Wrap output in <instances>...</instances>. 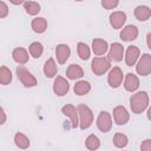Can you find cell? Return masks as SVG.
Masks as SVG:
<instances>
[{
    "instance_id": "obj_20",
    "label": "cell",
    "mask_w": 151,
    "mask_h": 151,
    "mask_svg": "<svg viewBox=\"0 0 151 151\" xmlns=\"http://www.w3.org/2000/svg\"><path fill=\"white\" fill-rule=\"evenodd\" d=\"M133 15L138 21H146L151 18V8L146 5H139L134 8Z\"/></svg>"
},
{
    "instance_id": "obj_12",
    "label": "cell",
    "mask_w": 151,
    "mask_h": 151,
    "mask_svg": "<svg viewBox=\"0 0 151 151\" xmlns=\"http://www.w3.org/2000/svg\"><path fill=\"white\" fill-rule=\"evenodd\" d=\"M139 58H140V50H139L137 46L131 45V46H129V47L126 48L124 60H125V64H126L127 66H130V67L134 66V65L138 63Z\"/></svg>"
},
{
    "instance_id": "obj_32",
    "label": "cell",
    "mask_w": 151,
    "mask_h": 151,
    "mask_svg": "<svg viewBox=\"0 0 151 151\" xmlns=\"http://www.w3.org/2000/svg\"><path fill=\"white\" fill-rule=\"evenodd\" d=\"M8 12H9V9H8V6L6 5V2L0 1V18L1 19L6 18L8 15Z\"/></svg>"
},
{
    "instance_id": "obj_7",
    "label": "cell",
    "mask_w": 151,
    "mask_h": 151,
    "mask_svg": "<svg viewBox=\"0 0 151 151\" xmlns=\"http://www.w3.org/2000/svg\"><path fill=\"white\" fill-rule=\"evenodd\" d=\"M136 72L142 77H146L151 73V54L144 53L136 64Z\"/></svg>"
},
{
    "instance_id": "obj_21",
    "label": "cell",
    "mask_w": 151,
    "mask_h": 151,
    "mask_svg": "<svg viewBox=\"0 0 151 151\" xmlns=\"http://www.w3.org/2000/svg\"><path fill=\"white\" fill-rule=\"evenodd\" d=\"M42 71H44V74L45 77L47 78H54L58 73V66H57V63L54 60V58H48L45 64H44V67H42Z\"/></svg>"
},
{
    "instance_id": "obj_22",
    "label": "cell",
    "mask_w": 151,
    "mask_h": 151,
    "mask_svg": "<svg viewBox=\"0 0 151 151\" xmlns=\"http://www.w3.org/2000/svg\"><path fill=\"white\" fill-rule=\"evenodd\" d=\"M31 28L38 34H42L47 29V20L42 17H37L31 21Z\"/></svg>"
},
{
    "instance_id": "obj_9",
    "label": "cell",
    "mask_w": 151,
    "mask_h": 151,
    "mask_svg": "<svg viewBox=\"0 0 151 151\" xmlns=\"http://www.w3.org/2000/svg\"><path fill=\"white\" fill-rule=\"evenodd\" d=\"M61 112L64 116L68 117L70 123H71V127L72 129H77L79 127V116H78V110L74 105L72 104H66L61 107Z\"/></svg>"
},
{
    "instance_id": "obj_17",
    "label": "cell",
    "mask_w": 151,
    "mask_h": 151,
    "mask_svg": "<svg viewBox=\"0 0 151 151\" xmlns=\"http://www.w3.org/2000/svg\"><path fill=\"white\" fill-rule=\"evenodd\" d=\"M139 87V78L134 73H127L124 78V88L127 92H136Z\"/></svg>"
},
{
    "instance_id": "obj_27",
    "label": "cell",
    "mask_w": 151,
    "mask_h": 151,
    "mask_svg": "<svg viewBox=\"0 0 151 151\" xmlns=\"http://www.w3.org/2000/svg\"><path fill=\"white\" fill-rule=\"evenodd\" d=\"M28 53H29V55L32 58H35V59L40 58L42 55V53H44V46H42V44L39 42V41H33L29 45V47H28Z\"/></svg>"
},
{
    "instance_id": "obj_1",
    "label": "cell",
    "mask_w": 151,
    "mask_h": 151,
    "mask_svg": "<svg viewBox=\"0 0 151 151\" xmlns=\"http://www.w3.org/2000/svg\"><path fill=\"white\" fill-rule=\"evenodd\" d=\"M149 106V94L146 91H138L130 97V109L132 113L140 114Z\"/></svg>"
},
{
    "instance_id": "obj_36",
    "label": "cell",
    "mask_w": 151,
    "mask_h": 151,
    "mask_svg": "<svg viewBox=\"0 0 151 151\" xmlns=\"http://www.w3.org/2000/svg\"><path fill=\"white\" fill-rule=\"evenodd\" d=\"M146 117H147V119L151 122V106L147 109V111H146Z\"/></svg>"
},
{
    "instance_id": "obj_34",
    "label": "cell",
    "mask_w": 151,
    "mask_h": 151,
    "mask_svg": "<svg viewBox=\"0 0 151 151\" xmlns=\"http://www.w3.org/2000/svg\"><path fill=\"white\" fill-rule=\"evenodd\" d=\"M0 112H1V122H0V124L1 125H4L5 123H6V112H5V109L1 106V109H0Z\"/></svg>"
},
{
    "instance_id": "obj_35",
    "label": "cell",
    "mask_w": 151,
    "mask_h": 151,
    "mask_svg": "<svg viewBox=\"0 0 151 151\" xmlns=\"http://www.w3.org/2000/svg\"><path fill=\"white\" fill-rule=\"evenodd\" d=\"M146 45L151 50V33H147L146 34Z\"/></svg>"
},
{
    "instance_id": "obj_4",
    "label": "cell",
    "mask_w": 151,
    "mask_h": 151,
    "mask_svg": "<svg viewBox=\"0 0 151 151\" xmlns=\"http://www.w3.org/2000/svg\"><path fill=\"white\" fill-rule=\"evenodd\" d=\"M91 70L96 76H103L111 70V61L107 57H94L91 61Z\"/></svg>"
},
{
    "instance_id": "obj_16",
    "label": "cell",
    "mask_w": 151,
    "mask_h": 151,
    "mask_svg": "<svg viewBox=\"0 0 151 151\" xmlns=\"http://www.w3.org/2000/svg\"><path fill=\"white\" fill-rule=\"evenodd\" d=\"M91 47H92V52L96 55H104L110 48L109 42L106 40L101 39V38H94L92 40V46Z\"/></svg>"
},
{
    "instance_id": "obj_13",
    "label": "cell",
    "mask_w": 151,
    "mask_h": 151,
    "mask_svg": "<svg viewBox=\"0 0 151 151\" xmlns=\"http://www.w3.org/2000/svg\"><path fill=\"white\" fill-rule=\"evenodd\" d=\"M109 22L113 29H119L124 27L126 22V13L123 11H116L112 12L109 17Z\"/></svg>"
},
{
    "instance_id": "obj_31",
    "label": "cell",
    "mask_w": 151,
    "mask_h": 151,
    "mask_svg": "<svg viewBox=\"0 0 151 151\" xmlns=\"http://www.w3.org/2000/svg\"><path fill=\"white\" fill-rule=\"evenodd\" d=\"M100 4L105 9H113L119 5V1L118 0H101Z\"/></svg>"
},
{
    "instance_id": "obj_5",
    "label": "cell",
    "mask_w": 151,
    "mask_h": 151,
    "mask_svg": "<svg viewBox=\"0 0 151 151\" xmlns=\"http://www.w3.org/2000/svg\"><path fill=\"white\" fill-rule=\"evenodd\" d=\"M112 124H113L112 114L107 111H100L96 120V125L98 130L103 133H106L112 129Z\"/></svg>"
},
{
    "instance_id": "obj_8",
    "label": "cell",
    "mask_w": 151,
    "mask_h": 151,
    "mask_svg": "<svg viewBox=\"0 0 151 151\" xmlns=\"http://www.w3.org/2000/svg\"><path fill=\"white\" fill-rule=\"evenodd\" d=\"M112 118H113V122L118 125V126H123L125 125L129 119H130V113L129 111L126 110L125 106L123 105H117L113 111H112Z\"/></svg>"
},
{
    "instance_id": "obj_3",
    "label": "cell",
    "mask_w": 151,
    "mask_h": 151,
    "mask_svg": "<svg viewBox=\"0 0 151 151\" xmlns=\"http://www.w3.org/2000/svg\"><path fill=\"white\" fill-rule=\"evenodd\" d=\"M15 74H17V78L19 79V81L25 87L31 88V87L37 86V84H38V80L33 76V73L29 70H27L26 67H24V66H18L15 68Z\"/></svg>"
},
{
    "instance_id": "obj_6",
    "label": "cell",
    "mask_w": 151,
    "mask_h": 151,
    "mask_svg": "<svg viewBox=\"0 0 151 151\" xmlns=\"http://www.w3.org/2000/svg\"><path fill=\"white\" fill-rule=\"evenodd\" d=\"M124 73L119 66H113L107 76V83L112 88H118L124 83Z\"/></svg>"
},
{
    "instance_id": "obj_2",
    "label": "cell",
    "mask_w": 151,
    "mask_h": 151,
    "mask_svg": "<svg viewBox=\"0 0 151 151\" xmlns=\"http://www.w3.org/2000/svg\"><path fill=\"white\" fill-rule=\"evenodd\" d=\"M78 116H79V129L87 130L93 123V112L86 104H79L77 106Z\"/></svg>"
},
{
    "instance_id": "obj_18",
    "label": "cell",
    "mask_w": 151,
    "mask_h": 151,
    "mask_svg": "<svg viewBox=\"0 0 151 151\" xmlns=\"http://www.w3.org/2000/svg\"><path fill=\"white\" fill-rule=\"evenodd\" d=\"M12 58L13 60L19 64V65H24L28 61L29 59V53L26 48L24 47H15L13 51H12Z\"/></svg>"
},
{
    "instance_id": "obj_29",
    "label": "cell",
    "mask_w": 151,
    "mask_h": 151,
    "mask_svg": "<svg viewBox=\"0 0 151 151\" xmlns=\"http://www.w3.org/2000/svg\"><path fill=\"white\" fill-rule=\"evenodd\" d=\"M113 145L118 149H124L129 144V138L126 134L122 133V132H117L114 136H113Z\"/></svg>"
},
{
    "instance_id": "obj_14",
    "label": "cell",
    "mask_w": 151,
    "mask_h": 151,
    "mask_svg": "<svg viewBox=\"0 0 151 151\" xmlns=\"http://www.w3.org/2000/svg\"><path fill=\"white\" fill-rule=\"evenodd\" d=\"M138 27L134 26V25H127L125 27L122 28L120 33H119V38L123 40V41H133L137 39L138 37Z\"/></svg>"
},
{
    "instance_id": "obj_28",
    "label": "cell",
    "mask_w": 151,
    "mask_h": 151,
    "mask_svg": "<svg viewBox=\"0 0 151 151\" xmlns=\"http://www.w3.org/2000/svg\"><path fill=\"white\" fill-rule=\"evenodd\" d=\"M12 79H13L12 71L7 66L2 65L0 67V84L1 85H8L12 83Z\"/></svg>"
},
{
    "instance_id": "obj_26",
    "label": "cell",
    "mask_w": 151,
    "mask_h": 151,
    "mask_svg": "<svg viewBox=\"0 0 151 151\" xmlns=\"http://www.w3.org/2000/svg\"><path fill=\"white\" fill-rule=\"evenodd\" d=\"M85 146L90 151H96V150H98L100 147V139L96 134L91 133L85 139Z\"/></svg>"
},
{
    "instance_id": "obj_15",
    "label": "cell",
    "mask_w": 151,
    "mask_h": 151,
    "mask_svg": "<svg viewBox=\"0 0 151 151\" xmlns=\"http://www.w3.org/2000/svg\"><path fill=\"white\" fill-rule=\"evenodd\" d=\"M70 55H71V48H70L68 45H66V44L57 45V47H55V58H57L58 64L64 65L68 60Z\"/></svg>"
},
{
    "instance_id": "obj_11",
    "label": "cell",
    "mask_w": 151,
    "mask_h": 151,
    "mask_svg": "<svg viewBox=\"0 0 151 151\" xmlns=\"http://www.w3.org/2000/svg\"><path fill=\"white\" fill-rule=\"evenodd\" d=\"M124 57H125L124 46L120 42H113V44H111V46L109 48V55H107V58L110 59V61L119 63V61L123 60Z\"/></svg>"
},
{
    "instance_id": "obj_30",
    "label": "cell",
    "mask_w": 151,
    "mask_h": 151,
    "mask_svg": "<svg viewBox=\"0 0 151 151\" xmlns=\"http://www.w3.org/2000/svg\"><path fill=\"white\" fill-rule=\"evenodd\" d=\"M24 8H25V12L28 15H38L39 12L41 11L40 9V5L38 2H35V1H25Z\"/></svg>"
},
{
    "instance_id": "obj_10",
    "label": "cell",
    "mask_w": 151,
    "mask_h": 151,
    "mask_svg": "<svg viewBox=\"0 0 151 151\" xmlns=\"http://www.w3.org/2000/svg\"><path fill=\"white\" fill-rule=\"evenodd\" d=\"M70 91V84L66 80V78L61 76H57L54 81H53V92L58 97H64Z\"/></svg>"
},
{
    "instance_id": "obj_33",
    "label": "cell",
    "mask_w": 151,
    "mask_h": 151,
    "mask_svg": "<svg viewBox=\"0 0 151 151\" xmlns=\"http://www.w3.org/2000/svg\"><path fill=\"white\" fill-rule=\"evenodd\" d=\"M140 151H151V139H144L142 142Z\"/></svg>"
},
{
    "instance_id": "obj_25",
    "label": "cell",
    "mask_w": 151,
    "mask_h": 151,
    "mask_svg": "<svg viewBox=\"0 0 151 151\" xmlns=\"http://www.w3.org/2000/svg\"><path fill=\"white\" fill-rule=\"evenodd\" d=\"M77 53H78V57L81 60H87L91 57V48L87 44H85L83 41H79L77 44Z\"/></svg>"
},
{
    "instance_id": "obj_19",
    "label": "cell",
    "mask_w": 151,
    "mask_h": 151,
    "mask_svg": "<svg viewBox=\"0 0 151 151\" xmlns=\"http://www.w3.org/2000/svg\"><path fill=\"white\" fill-rule=\"evenodd\" d=\"M83 76H84V70L78 64H71L66 68V78L70 80L80 79V78H83Z\"/></svg>"
},
{
    "instance_id": "obj_24",
    "label": "cell",
    "mask_w": 151,
    "mask_h": 151,
    "mask_svg": "<svg viewBox=\"0 0 151 151\" xmlns=\"http://www.w3.org/2000/svg\"><path fill=\"white\" fill-rule=\"evenodd\" d=\"M14 144H15L19 149L26 150V149L29 147L31 142H29V138H28L26 134H24L22 132H17V133L14 134Z\"/></svg>"
},
{
    "instance_id": "obj_23",
    "label": "cell",
    "mask_w": 151,
    "mask_h": 151,
    "mask_svg": "<svg viewBox=\"0 0 151 151\" xmlns=\"http://www.w3.org/2000/svg\"><path fill=\"white\" fill-rule=\"evenodd\" d=\"M73 91L77 96H85L91 91V84L87 80H78L73 86Z\"/></svg>"
}]
</instances>
